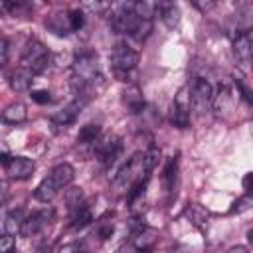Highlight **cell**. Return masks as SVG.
<instances>
[{"mask_svg":"<svg viewBox=\"0 0 253 253\" xmlns=\"http://www.w3.org/2000/svg\"><path fill=\"white\" fill-rule=\"evenodd\" d=\"M30 97H32V101H36V103H40V105H45V103L51 101L49 91H45V89H36V91L30 93Z\"/></svg>","mask_w":253,"mask_h":253,"instance_id":"cell-30","label":"cell"},{"mask_svg":"<svg viewBox=\"0 0 253 253\" xmlns=\"http://www.w3.org/2000/svg\"><path fill=\"white\" fill-rule=\"evenodd\" d=\"M81 204H83L81 188H71V190H67V206H69V210L73 211V210L79 208Z\"/></svg>","mask_w":253,"mask_h":253,"instance_id":"cell-27","label":"cell"},{"mask_svg":"<svg viewBox=\"0 0 253 253\" xmlns=\"http://www.w3.org/2000/svg\"><path fill=\"white\" fill-rule=\"evenodd\" d=\"M6 59H8V42L0 36V67L6 63Z\"/></svg>","mask_w":253,"mask_h":253,"instance_id":"cell-32","label":"cell"},{"mask_svg":"<svg viewBox=\"0 0 253 253\" xmlns=\"http://www.w3.org/2000/svg\"><path fill=\"white\" fill-rule=\"evenodd\" d=\"M225 253H249V251H247V249H245L243 245H235V247H231V249H227Z\"/></svg>","mask_w":253,"mask_h":253,"instance_id":"cell-36","label":"cell"},{"mask_svg":"<svg viewBox=\"0 0 253 253\" xmlns=\"http://www.w3.org/2000/svg\"><path fill=\"white\" fill-rule=\"evenodd\" d=\"M235 85H237V91L241 93V97L245 99V103H251V91H249V87H247V83H245V77H243V75L235 73Z\"/></svg>","mask_w":253,"mask_h":253,"instance_id":"cell-28","label":"cell"},{"mask_svg":"<svg viewBox=\"0 0 253 253\" xmlns=\"http://www.w3.org/2000/svg\"><path fill=\"white\" fill-rule=\"evenodd\" d=\"M123 103H125V107H126L130 113H140V111L144 109L142 91H140L136 85H128V87L123 91Z\"/></svg>","mask_w":253,"mask_h":253,"instance_id":"cell-17","label":"cell"},{"mask_svg":"<svg viewBox=\"0 0 253 253\" xmlns=\"http://www.w3.org/2000/svg\"><path fill=\"white\" fill-rule=\"evenodd\" d=\"M188 95H190V111L196 115H206L211 105H213V89L208 79L196 77L192 85H188Z\"/></svg>","mask_w":253,"mask_h":253,"instance_id":"cell-6","label":"cell"},{"mask_svg":"<svg viewBox=\"0 0 253 253\" xmlns=\"http://www.w3.org/2000/svg\"><path fill=\"white\" fill-rule=\"evenodd\" d=\"M174 178H176V158H170L164 168V174H162V182H164L166 190H170L174 186Z\"/></svg>","mask_w":253,"mask_h":253,"instance_id":"cell-26","label":"cell"},{"mask_svg":"<svg viewBox=\"0 0 253 253\" xmlns=\"http://www.w3.org/2000/svg\"><path fill=\"white\" fill-rule=\"evenodd\" d=\"M184 215L198 227H206L210 221V211L200 204H188V208L184 210Z\"/></svg>","mask_w":253,"mask_h":253,"instance_id":"cell-21","label":"cell"},{"mask_svg":"<svg viewBox=\"0 0 253 253\" xmlns=\"http://www.w3.org/2000/svg\"><path fill=\"white\" fill-rule=\"evenodd\" d=\"M49 65V49L40 42V40H30L22 51L20 57V67L32 71L34 75L45 71V67Z\"/></svg>","mask_w":253,"mask_h":253,"instance_id":"cell-4","label":"cell"},{"mask_svg":"<svg viewBox=\"0 0 253 253\" xmlns=\"http://www.w3.org/2000/svg\"><path fill=\"white\" fill-rule=\"evenodd\" d=\"M109 24L117 34H125L134 42H144L152 32V20L138 18L132 12V2L111 4L109 6Z\"/></svg>","mask_w":253,"mask_h":253,"instance_id":"cell-1","label":"cell"},{"mask_svg":"<svg viewBox=\"0 0 253 253\" xmlns=\"http://www.w3.org/2000/svg\"><path fill=\"white\" fill-rule=\"evenodd\" d=\"M97 79H101V67H99L97 55L89 53V51L79 53L71 63V81H73V87L77 89V93L95 85Z\"/></svg>","mask_w":253,"mask_h":253,"instance_id":"cell-3","label":"cell"},{"mask_svg":"<svg viewBox=\"0 0 253 253\" xmlns=\"http://www.w3.org/2000/svg\"><path fill=\"white\" fill-rule=\"evenodd\" d=\"M47 178H49L59 190H63V188H67V186L73 182V178H75V170H73L71 164L61 162V164H57V166L51 168V172L47 174Z\"/></svg>","mask_w":253,"mask_h":253,"instance_id":"cell-14","label":"cell"},{"mask_svg":"<svg viewBox=\"0 0 253 253\" xmlns=\"http://www.w3.org/2000/svg\"><path fill=\"white\" fill-rule=\"evenodd\" d=\"M111 233H113V223H105V225H101V227H99V231H97V235H99L101 239L111 237Z\"/></svg>","mask_w":253,"mask_h":253,"instance_id":"cell-33","label":"cell"},{"mask_svg":"<svg viewBox=\"0 0 253 253\" xmlns=\"http://www.w3.org/2000/svg\"><path fill=\"white\" fill-rule=\"evenodd\" d=\"M22 221H24V210H8L0 213V235L20 233Z\"/></svg>","mask_w":253,"mask_h":253,"instance_id":"cell-11","label":"cell"},{"mask_svg":"<svg viewBox=\"0 0 253 253\" xmlns=\"http://www.w3.org/2000/svg\"><path fill=\"white\" fill-rule=\"evenodd\" d=\"M59 253H87V251H83L77 243H69V245H63V247L59 249Z\"/></svg>","mask_w":253,"mask_h":253,"instance_id":"cell-34","label":"cell"},{"mask_svg":"<svg viewBox=\"0 0 253 253\" xmlns=\"http://www.w3.org/2000/svg\"><path fill=\"white\" fill-rule=\"evenodd\" d=\"M8 14V2H0V16Z\"/></svg>","mask_w":253,"mask_h":253,"instance_id":"cell-37","label":"cell"},{"mask_svg":"<svg viewBox=\"0 0 253 253\" xmlns=\"http://www.w3.org/2000/svg\"><path fill=\"white\" fill-rule=\"evenodd\" d=\"M45 28L49 32H53L55 36H67L71 32L69 26V14L67 12H55L45 20Z\"/></svg>","mask_w":253,"mask_h":253,"instance_id":"cell-16","label":"cell"},{"mask_svg":"<svg viewBox=\"0 0 253 253\" xmlns=\"http://www.w3.org/2000/svg\"><path fill=\"white\" fill-rule=\"evenodd\" d=\"M51 217H53V211L51 210H38V211L26 215L24 221H22V227H20L22 237H34V235L42 233L49 225Z\"/></svg>","mask_w":253,"mask_h":253,"instance_id":"cell-9","label":"cell"},{"mask_svg":"<svg viewBox=\"0 0 253 253\" xmlns=\"http://www.w3.org/2000/svg\"><path fill=\"white\" fill-rule=\"evenodd\" d=\"M170 123L176 128H188L190 126V95L188 85L180 87V91L174 95L172 107H170Z\"/></svg>","mask_w":253,"mask_h":253,"instance_id":"cell-7","label":"cell"},{"mask_svg":"<svg viewBox=\"0 0 253 253\" xmlns=\"http://www.w3.org/2000/svg\"><path fill=\"white\" fill-rule=\"evenodd\" d=\"M249 206H251V196H249V194H245V196H241V198L233 204V208H231L229 211H231V213H235V211H237V213H241V211L249 210Z\"/></svg>","mask_w":253,"mask_h":253,"instance_id":"cell-29","label":"cell"},{"mask_svg":"<svg viewBox=\"0 0 253 253\" xmlns=\"http://www.w3.org/2000/svg\"><path fill=\"white\" fill-rule=\"evenodd\" d=\"M28 119V111L24 103H12L2 111V121L8 125H20Z\"/></svg>","mask_w":253,"mask_h":253,"instance_id":"cell-20","label":"cell"},{"mask_svg":"<svg viewBox=\"0 0 253 253\" xmlns=\"http://www.w3.org/2000/svg\"><path fill=\"white\" fill-rule=\"evenodd\" d=\"M59 194V188L45 176L38 186H36V190H34V198L38 200V202H42V204H49L55 196Z\"/></svg>","mask_w":253,"mask_h":253,"instance_id":"cell-19","label":"cell"},{"mask_svg":"<svg viewBox=\"0 0 253 253\" xmlns=\"http://www.w3.org/2000/svg\"><path fill=\"white\" fill-rule=\"evenodd\" d=\"M69 14V26H71V32H79L85 24V12L81 8H75V10H67Z\"/></svg>","mask_w":253,"mask_h":253,"instance_id":"cell-25","label":"cell"},{"mask_svg":"<svg viewBox=\"0 0 253 253\" xmlns=\"http://www.w3.org/2000/svg\"><path fill=\"white\" fill-rule=\"evenodd\" d=\"M34 77H36V75H34L32 71H28V69H24V67H18V69L12 73V77H10V87H12V91H16V93L28 91V89L32 87Z\"/></svg>","mask_w":253,"mask_h":253,"instance_id":"cell-18","label":"cell"},{"mask_svg":"<svg viewBox=\"0 0 253 253\" xmlns=\"http://www.w3.org/2000/svg\"><path fill=\"white\" fill-rule=\"evenodd\" d=\"M91 221H93V213H91L87 204H81L79 208H75L71 211V227L73 229H81V227L89 225Z\"/></svg>","mask_w":253,"mask_h":253,"instance_id":"cell-23","label":"cell"},{"mask_svg":"<svg viewBox=\"0 0 253 253\" xmlns=\"http://www.w3.org/2000/svg\"><path fill=\"white\" fill-rule=\"evenodd\" d=\"M233 55L237 59V63L247 65L251 61V36L249 32H239L233 40Z\"/></svg>","mask_w":253,"mask_h":253,"instance_id":"cell-13","label":"cell"},{"mask_svg":"<svg viewBox=\"0 0 253 253\" xmlns=\"http://www.w3.org/2000/svg\"><path fill=\"white\" fill-rule=\"evenodd\" d=\"M16 247V241L12 235H0V253H12Z\"/></svg>","mask_w":253,"mask_h":253,"instance_id":"cell-31","label":"cell"},{"mask_svg":"<svg viewBox=\"0 0 253 253\" xmlns=\"http://www.w3.org/2000/svg\"><path fill=\"white\" fill-rule=\"evenodd\" d=\"M121 150H123V142H121L119 136H113V134L99 136V138L93 142V152L97 154V158H99L105 166H111V164L121 156Z\"/></svg>","mask_w":253,"mask_h":253,"instance_id":"cell-8","label":"cell"},{"mask_svg":"<svg viewBox=\"0 0 253 253\" xmlns=\"http://www.w3.org/2000/svg\"><path fill=\"white\" fill-rule=\"evenodd\" d=\"M150 172H152V170H150L148 164H146L144 152H134V154L119 168V172L115 174V178H113V188H115L117 192H128L134 184L148 180V174H150Z\"/></svg>","mask_w":253,"mask_h":253,"instance_id":"cell-2","label":"cell"},{"mask_svg":"<svg viewBox=\"0 0 253 253\" xmlns=\"http://www.w3.org/2000/svg\"><path fill=\"white\" fill-rule=\"evenodd\" d=\"M154 239H156V231L150 229V227L140 225V227L134 229L132 235H130V247L140 253V251H146V249L154 243Z\"/></svg>","mask_w":253,"mask_h":253,"instance_id":"cell-15","label":"cell"},{"mask_svg":"<svg viewBox=\"0 0 253 253\" xmlns=\"http://www.w3.org/2000/svg\"><path fill=\"white\" fill-rule=\"evenodd\" d=\"M6 198H8V184L4 180H0V206L6 202Z\"/></svg>","mask_w":253,"mask_h":253,"instance_id":"cell-35","label":"cell"},{"mask_svg":"<svg viewBox=\"0 0 253 253\" xmlns=\"http://www.w3.org/2000/svg\"><path fill=\"white\" fill-rule=\"evenodd\" d=\"M4 170L12 180H28L36 172V162L28 156H10Z\"/></svg>","mask_w":253,"mask_h":253,"instance_id":"cell-10","label":"cell"},{"mask_svg":"<svg viewBox=\"0 0 253 253\" xmlns=\"http://www.w3.org/2000/svg\"><path fill=\"white\" fill-rule=\"evenodd\" d=\"M109 61H111V67L115 71V75L119 77H126L138 63V51L126 43V42H119L115 43V47L111 49L109 53Z\"/></svg>","mask_w":253,"mask_h":253,"instance_id":"cell-5","label":"cell"},{"mask_svg":"<svg viewBox=\"0 0 253 253\" xmlns=\"http://www.w3.org/2000/svg\"><path fill=\"white\" fill-rule=\"evenodd\" d=\"M99 136H101V126L89 123V125L81 126V130H79V134H77V142H79V144H93Z\"/></svg>","mask_w":253,"mask_h":253,"instance_id":"cell-24","label":"cell"},{"mask_svg":"<svg viewBox=\"0 0 253 253\" xmlns=\"http://www.w3.org/2000/svg\"><path fill=\"white\" fill-rule=\"evenodd\" d=\"M81 109H83V101L75 99V101H71L69 105H65L63 109H59L57 113H53V115H51V123H53L55 126H67V125H71V123L79 117Z\"/></svg>","mask_w":253,"mask_h":253,"instance_id":"cell-12","label":"cell"},{"mask_svg":"<svg viewBox=\"0 0 253 253\" xmlns=\"http://www.w3.org/2000/svg\"><path fill=\"white\" fill-rule=\"evenodd\" d=\"M158 16L166 24V28H176L180 22V10L176 4H160L158 6Z\"/></svg>","mask_w":253,"mask_h":253,"instance_id":"cell-22","label":"cell"}]
</instances>
